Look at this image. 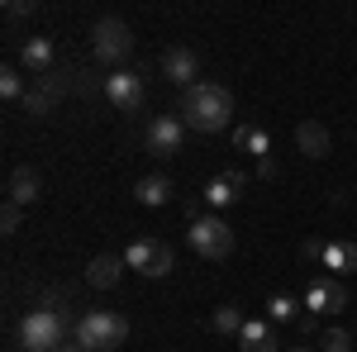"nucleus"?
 <instances>
[{"mask_svg": "<svg viewBox=\"0 0 357 352\" xmlns=\"http://www.w3.org/2000/svg\"><path fill=\"white\" fill-rule=\"evenodd\" d=\"M195 72H200V62H195L191 48H167V53H162V77H172L181 91H191V86H195Z\"/></svg>", "mask_w": 357, "mask_h": 352, "instance_id": "obj_11", "label": "nucleus"}, {"mask_svg": "<svg viewBox=\"0 0 357 352\" xmlns=\"http://www.w3.org/2000/svg\"><path fill=\"white\" fill-rule=\"evenodd\" d=\"M105 100L114 109H124V114L143 109V77L138 72H114V77H105Z\"/></svg>", "mask_w": 357, "mask_h": 352, "instance_id": "obj_8", "label": "nucleus"}, {"mask_svg": "<svg viewBox=\"0 0 357 352\" xmlns=\"http://www.w3.org/2000/svg\"><path fill=\"white\" fill-rule=\"evenodd\" d=\"M0 95H5V100H24V95H29L24 77H20L15 67H0Z\"/></svg>", "mask_w": 357, "mask_h": 352, "instance_id": "obj_23", "label": "nucleus"}, {"mask_svg": "<svg viewBox=\"0 0 357 352\" xmlns=\"http://www.w3.org/2000/svg\"><path fill=\"white\" fill-rule=\"evenodd\" d=\"M24 15H33V0H10L5 5V20H24Z\"/></svg>", "mask_w": 357, "mask_h": 352, "instance_id": "obj_26", "label": "nucleus"}, {"mask_svg": "<svg viewBox=\"0 0 357 352\" xmlns=\"http://www.w3.org/2000/svg\"><path fill=\"white\" fill-rule=\"evenodd\" d=\"M138 205H167L172 195H176V186H172V176H162V171H153V176H143L138 181Z\"/></svg>", "mask_w": 357, "mask_h": 352, "instance_id": "obj_16", "label": "nucleus"}, {"mask_svg": "<svg viewBox=\"0 0 357 352\" xmlns=\"http://www.w3.org/2000/svg\"><path fill=\"white\" fill-rule=\"evenodd\" d=\"M238 352H286L281 338H276L272 319H248L243 333H238Z\"/></svg>", "mask_w": 357, "mask_h": 352, "instance_id": "obj_9", "label": "nucleus"}, {"mask_svg": "<svg viewBox=\"0 0 357 352\" xmlns=\"http://www.w3.org/2000/svg\"><path fill=\"white\" fill-rule=\"evenodd\" d=\"M124 267H134V271H143V276H167V271L176 267V252L167 243H158V238H134V243L124 247Z\"/></svg>", "mask_w": 357, "mask_h": 352, "instance_id": "obj_5", "label": "nucleus"}, {"mask_svg": "<svg viewBox=\"0 0 357 352\" xmlns=\"http://www.w3.org/2000/svg\"><path fill=\"white\" fill-rule=\"evenodd\" d=\"M119 276H124V257H110V252H100V257L86 267V286H96V291H110Z\"/></svg>", "mask_w": 357, "mask_h": 352, "instance_id": "obj_14", "label": "nucleus"}, {"mask_svg": "<svg viewBox=\"0 0 357 352\" xmlns=\"http://www.w3.org/2000/svg\"><path fill=\"white\" fill-rule=\"evenodd\" d=\"M186 243H191V252L220 262V257L234 252V229L224 224V215H195L191 229H186Z\"/></svg>", "mask_w": 357, "mask_h": 352, "instance_id": "obj_4", "label": "nucleus"}, {"mask_svg": "<svg viewBox=\"0 0 357 352\" xmlns=\"http://www.w3.org/2000/svg\"><path fill=\"white\" fill-rule=\"evenodd\" d=\"M20 224H24V210L5 200V210H0V234H20Z\"/></svg>", "mask_w": 357, "mask_h": 352, "instance_id": "obj_25", "label": "nucleus"}, {"mask_svg": "<svg viewBox=\"0 0 357 352\" xmlns=\"http://www.w3.org/2000/svg\"><path fill=\"white\" fill-rule=\"evenodd\" d=\"M348 305V291L338 286V281H314L310 291H305V309L310 314H338Z\"/></svg>", "mask_w": 357, "mask_h": 352, "instance_id": "obj_10", "label": "nucleus"}, {"mask_svg": "<svg viewBox=\"0 0 357 352\" xmlns=\"http://www.w3.org/2000/svg\"><path fill=\"white\" fill-rule=\"evenodd\" d=\"M20 343L24 352H57L67 348V319H62V309H29L24 319H20Z\"/></svg>", "mask_w": 357, "mask_h": 352, "instance_id": "obj_3", "label": "nucleus"}, {"mask_svg": "<svg viewBox=\"0 0 357 352\" xmlns=\"http://www.w3.org/2000/svg\"><path fill=\"white\" fill-rule=\"evenodd\" d=\"M20 62H24L29 72H48L57 62V48H53V38H29L24 48H20Z\"/></svg>", "mask_w": 357, "mask_h": 352, "instance_id": "obj_17", "label": "nucleus"}, {"mask_svg": "<svg viewBox=\"0 0 357 352\" xmlns=\"http://www.w3.org/2000/svg\"><path fill=\"white\" fill-rule=\"evenodd\" d=\"M210 324L220 328V333H243V324H248V319H243V309H238V305H220Z\"/></svg>", "mask_w": 357, "mask_h": 352, "instance_id": "obj_21", "label": "nucleus"}, {"mask_svg": "<svg viewBox=\"0 0 357 352\" xmlns=\"http://www.w3.org/2000/svg\"><path fill=\"white\" fill-rule=\"evenodd\" d=\"M234 200H238V186H234L229 176H215V181L205 186V205H210L215 215H220L224 205H234Z\"/></svg>", "mask_w": 357, "mask_h": 352, "instance_id": "obj_20", "label": "nucleus"}, {"mask_svg": "<svg viewBox=\"0 0 357 352\" xmlns=\"http://www.w3.org/2000/svg\"><path fill=\"white\" fill-rule=\"evenodd\" d=\"M324 267L338 271V276L357 271V243H343V238H333V243L324 247Z\"/></svg>", "mask_w": 357, "mask_h": 352, "instance_id": "obj_18", "label": "nucleus"}, {"mask_svg": "<svg viewBox=\"0 0 357 352\" xmlns=\"http://www.w3.org/2000/svg\"><path fill=\"white\" fill-rule=\"evenodd\" d=\"M234 148H238V153H252V158L262 162V158L272 153V138H267V129H257V124H238V129H234Z\"/></svg>", "mask_w": 357, "mask_h": 352, "instance_id": "obj_15", "label": "nucleus"}, {"mask_svg": "<svg viewBox=\"0 0 357 352\" xmlns=\"http://www.w3.org/2000/svg\"><path fill=\"white\" fill-rule=\"evenodd\" d=\"M324 247H329V243H319V238H305V243H301V252L310 257V262H324Z\"/></svg>", "mask_w": 357, "mask_h": 352, "instance_id": "obj_27", "label": "nucleus"}, {"mask_svg": "<svg viewBox=\"0 0 357 352\" xmlns=\"http://www.w3.org/2000/svg\"><path fill=\"white\" fill-rule=\"evenodd\" d=\"M5 200L20 205V210L33 205V200H38V171H33V167H15L10 181H5Z\"/></svg>", "mask_w": 357, "mask_h": 352, "instance_id": "obj_13", "label": "nucleus"}, {"mask_svg": "<svg viewBox=\"0 0 357 352\" xmlns=\"http://www.w3.org/2000/svg\"><path fill=\"white\" fill-rule=\"evenodd\" d=\"M353 352H357V348H353Z\"/></svg>", "mask_w": 357, "mask_h": 352, "instance_id": "obj_31", "label": "nucleus"}, {"mask_svg": "<svg viewBox=\"0 0 357 352\" xmlns=\"http://www.w3.org/2000/svg\"><path fill=\"white\" fill-rule=\"evenodd\" d=\"M181 138H186V124L176 114H153L148 119V153L153 158H176L181 153Z\"/></svg>", "mask_w": 357, "mask_h": 352, "instance_id": "obj_7", "label": "nucleus"}, {"mask_svg": "<svg viewBox=\"0 0 357 352\" xmlns=\"http://www.w3.org/2000/svg\"><path fill=\"white\" fill-rule=\"evenodd\" d=\"M267 319H272V324H296V319H301V314H296V300L291 296H272L267 300Z\"/></svg>", "mask_w": 357, "mask_h": 352, "instance_id": "obj_22", "label": "nucleus"}, {"mask_svg": "<svg viewBox=\"0 0 357 352\" xmlns=\"http://www.w3.org/2000/svg\"><path fill=\"white\" fill-rule=\"evenodd\" d=\"M57 91H62V86H57V82H38V86H33V91H29V95H24V109H29V114H33V119H43V114L53 109Z\"/></svg>", "mask_w": 357, "mask_h": 352, "instance_id": "obj_19", "label": "nucleus"}, {"mask_svg": "<svg viewBox=\"0 0 357 352\" xmlns=\"http://www.w3.org/2000/svg\"><path fill=\"white\" fill-rule=\"evenodd\" d=\"M234 119V95L220 82H195L191 91H181V124L195 134H220Z\"/></svg>", "mask_w": 357, "mask_h": 352, "instance_id": "obj_1", "label": "nucleus"}, {"mask_svg": "<svg viewBox=\"0 0 357 352\" xmlns=\"http://www.w3.org/2000/svg\"><path fill=\"white\" fill-rule=\"evenodd\" d=\"M286 352H314V348H286Z\"/></svg>", "mask_w": 357, "mask_h": 352, "instance_id": "obj_30", "label": "nucleus"}, {"mask_svg": "<svg viewBox=\"0 0 357 352\" xmlns=\"http://www.w3.org/2000/svg\"><path fill=\"white\" fill-rule=\"evenodd\" d=\"M296 328H301V333H319V314H301Z\"/></svg>", "mask_w": 357, "mask_h": 352, "instance_id": "obj_28", "label": "nucleus"}, {"mask_svg": "<svg viewBox=\"0 0 357 352\" xmlns=\"http://www.w3.org/2000/svg\"><path fill=\"white\" fill-rule=\"evenodd\" d=\"M319 352H353V338H348L343 328H324V338H319Z\"/></svg>", "mask_w": 357, "mask_h": 352, "instance_id": "obj_24", "label": "nucleus"}, {"mask_svg": "<svg viewBox=\"0 0 357 352\" xmlns=\"http://www.w3.org/2000/svg\"><path fill=\"white\" fill-rule=\"evenodd\" d=\"M57 352H86V348H77V343H67V348H57Z\"/></svg>", "mask_w": 357, "mask_h": 352, "instance_id": "obj_29", "label": "nucleus"}, {"mask_svg": "<svg viewBox=\"0 0 357 352\" xmlns=\"http://www.w3.org/2000/svg\"><path fill=\"white\" fill-rule=\"evenodd\" d=\"M91 38H96V57L100 62H124V57L134 53V33H129L124 20H100Z\"/></svg>", "mask_w": 357, "mask_h": 352, "instance_id": "obj_6", "label": "nucleus"}, {"mask_svg": "<svg viewBox=\"0 0 357 352\" xmlns=\"http://www.w3.org/2000/svg\"><path fill=\"white\" fill-rule=\"evenodd\" d=\"M296 148H301L305 158H329L333 153V134L319 124V119H305V124H296Z\"/></svg>", "mask_w": 357, "mask_h": 352, "instance_id": "obj_12", "label": "nucleus"}, {"mask_svg": "<svg viewBox=\"0 0 357 352\" xmlns=\"http://www.w3.org/2000/svg\"><path fill=\"white\" fill-rule=\"evenodd\" d=\"M129 338V319L124 314H114V309H91L77 319V333H72V343L86 352H114L119 343Z\"/></svg>", "mask_w": 357, "mask_h": 352, "instance_id": "obj_2", "label": "nucleus"}]
</instances>
